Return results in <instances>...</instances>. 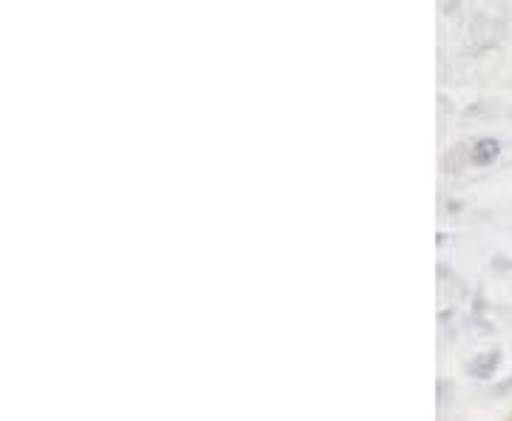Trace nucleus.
I'll return each instance as SVG.
<instances>
[{"instance_id": "39448f33", "label": "nucleus", "mask_w": 512, "mask_h": 421, "mask_svg": "<svg viewBox=\"0 0 512 421\" xmlns=\"http://www.w3.org/2000/svg\"><path fill=\"white\" fill-rule=\"evenodd\" d=\"M507 393H512V376L510 379H504L501 385H495L493 390H490V396H493V399H501V396H507Z\"/></svg>"}, {"instance_id": "f257e3e1", "label": "nucleus", "mask_w": 512, "mask_h": 421, "mask_svg": "<svg viewBox=\"0 0 512 421\" xmlns=\"http://www.w3.org/2000/svg\"><path fill=\"white\" fill-rule=\"evenodd\" d=\"M498 367H501V350L490 348L484 350V353H478V356H473V359L467 362V376L484 382V379H493V373Z\"/></svg>"}, {"instance_id": "f03ea898", "label": "nucleus", "mask_w": 512, "mask_h": 421, "mask_svg": "<svg viewBox=\"0 0 512 421\" xmlns=\"http://www.w3.org/2000/svg\"><path fill=\"white\" fill-rule=\"evenodd\" d=\"M501 143L495 137H481L476 143H470V163L478 165V168H487V165L498 163L501 157Z\"/></svg>"}, {"instance_id": "20e7f679", "label": "nucleus", "mask_w": 512, "mask_h": 421, "mask_svg": "<svg viewBox=\"0 0 512 421\" xmlns=\"http://www.w3.org/2000/svg\"><path fill=\"white\" fill-rule=\"evenodd\" d=\"M493 271H498V274H510L512 259L510 257H493Z\"/></svg>"}, {"instance_id": "7ed1b4c3", "label": "nucleus", "mask_w": 512, "mask_h": 421, "mask_svg": "<svg viewBox=\"0 0 512 421\" xmlns=\"http://www.w3.org/2000/svg\"><path fill=\"white\" fill-rule=\"evenodd\" d=\"M467 163H470V146H467V143H458V146H453L444 154L441 171H444V174H461V171L467 168Z\"/></svg>"}]
</instances>
